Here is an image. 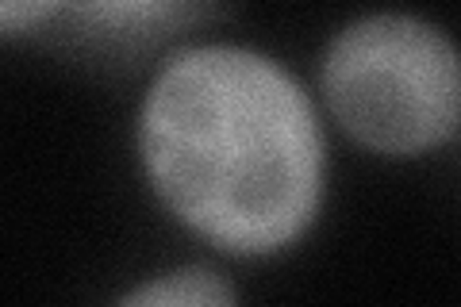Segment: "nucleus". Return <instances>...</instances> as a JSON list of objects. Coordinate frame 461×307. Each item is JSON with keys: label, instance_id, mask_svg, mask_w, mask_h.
I'll list each match as a JSON object with an SVG mask.
<instances>
[{"label": "nucleus", "instance_id": "nucleus-1", "mask_svg": "<svg viewBox=\"0 0 461 307\" xmlns=\"http://www.w3.org/2000/svg\"><path fill=\"white\" fill-rule=\"evenodd\" d=\"M139 154L166 208L239 257L293 246L323 203L327 146L304 85L247 47L173 54L142 100Z\"/></svg>", "mask_w": 461, "mask_h": 307}, {"label": "nucleus", "instance_id": "nucleus-2", "mask_svg": "<svg viewBox=\"0 0 461 307\" xmlns=\"http://www.w3.org/2000/svg\"><path fill=\"white\" fill-rule=\"evenodd\" d=\"M323 96L357 146L415 158L461 123L457 50L435 23L381 12L346 23L323 54Z\"/></svg>", "mask_w": 461, "mask_h": 307}, {"label": "nucleus", "instance_id": "nucleus-3", "mask_svg": "<svg viewBox=\"0 0 461 307\" xmlns=\"http://www.w3.org/2000/svg\"><path fill=\"white\" fill-rule=\"evenodd\" d=\"M208 8L212 0H66L58 20L69 42L131 62L193 27Z\"/></svg>", "mask_w": 461, "mask_h": 307}, {"label": "nucleus", "instance_id": "nucleus-4", "mask_svg": "<svg viewBox=\"0 0 461 307\" xmlns=\"http://www.w3.org/2000/svg\"><path fill=\"white\" fill-rule=\"evenodd\" d=\"M235 300V288L212 269H173L123 296V303L131 307H223Z\"/></svg>", "mask_w": 461, "mask_h": 307}, {"label": "nucleus", "instance_id": "nucleus-5", "mask_svg": "<svg viewBox=\"0 0 461 307\" xmlns=\"http://www.w3.org/2000/svg\"><path fill=\"white\" fill-rule=\"evenodd\" d=\"M66 0H0V39L32 35L62 16Z\"/></svg>", "mask_w": 461, "mask_h": 307}]
</instances>
